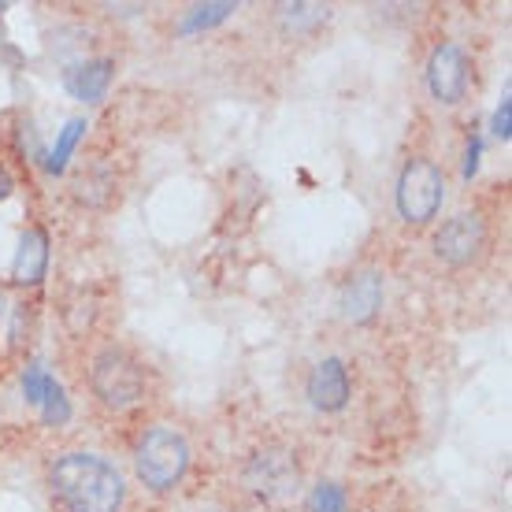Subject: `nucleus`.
Instances as JSON below:
<instances>
[{
  "mask_svg": "<svg viewBox=\"0 0 512 512\" xmlns=\"http://www.w3.org/2000/svg\"><path fill=\"white\" fill-rule=\"evenodd\" d=\"M442 197H446V175H442V167L435 160H427V156H412L409 164L401 167L394 190L401 219L412 223V227L431 223L438 216V208H442Z\"/></svg>",
  "mask_w": 512,
  "mask_h": 512,
  "instance_id": "obj_5",
  "label": "nucleus"
},
{
  "mask_svg": "<svg viewBox=\"0 0 512 512\" xmlns=\"http://www.w3.org/2000/svg\"><path fill=\"white\" fill-rule=\"evenodd\" d=\"M375 512H397V509H375Z\"/></svg>",
  "mask_w": 512,
  "mask_h": 512,
  "instance_id": "obj_21",
  "label": "nucleus"
},
{
  "mask_svg": "<svg viewBox=\"0 0 512 512\" xmlns=\"http://www.w3.org/2000/svg\"><path fill=\"white\" fill-rule=\"evenodd\" d=\"M12 190H15V179H12V171L0 164V201H8L12 197Z\"/></svg>",
  "mask_w": 512,
  "mask_h": 512,
  "instance_id": "obj_20",
  "label": "nucleus"
},
{
  "mask_svg": "<svg viewBox=\"0 0 512 512\" xmlns=\"http://www.w3.org/2000/svg\"><path fill=\"white\" fill-rule=\"evenodd\" d=\"M305 472L290 446L282 442H264L256 446L242 464V487L264 505H290L301 494Z\"/></svg>",
  "mask_w": 512,
  "mask_h": 512,
  "instance_id": "obj_4",
  "label": "nucleus"
},
{
  "mask_svg": "<svg viewBox=\"0 0 512 512\" xmlns=\"http://www.w3.org/2000/svg\"><path fill=\"white\" fill-rule=\"evenodd\" d=\"M134 472H138L141 487L153 494H171L179 487L186 472H190V442L175 427H145L141 438L134 442Z\"/></svg>",
  "mask_w": 512,
  "mask_h": 512,
  "instance_id": "obj_2",
  "label": "nucleus"
},
{
  "mask_svg": "<svg viewBox=\"0 0 512 512\" xmlns=\"http://www.w3.org/2000/svg\"><path fill=\"white\" fill-rule=\"evenodd\" d=\"M308 401L316 412H342L353 397V383H349V364L342 357H323L312 372H308Z\"/></svg>",
  "mask_w": 512,
  "mask_h": 512,
  "instance_id": "obj_9",
  "label": "nucleus"
},
{
  "mask_svg": "<svg viewBox=\"0 0 512 512\" xmlns=\"http://www.w3.org/2000/svg\"><path fill=\"white\" fill-rule=\"evenodd\" d=\"M82 134H86V119H67L64 130L56 134V145H52L49 160H45V167H49L52 175H64L67 171V160H71V153H75V145L82 141Z\"/></svg>",
  "mask_w": 512,
  "mask_h": 512,
  "instance_id": "obj_13",
  "label": "nucleus"
},
{
  "mask_svg": "<svg viewBox=\"0 0 512 512\" xmlns=\"http://www.w3.org/2000/svg\"><path fill=\"white\" fill-rule=\"evenodd\" d=\"M279 19L290 34H301V30H316L327 19V8H320V4H279Z\"/></svg>",
  "mask_w": 512,
  "mask_h": 512,
  "instance_id": "obj_14",
  "label": "nucleus"
},
{
  "mask_svg": "<svg viewBox=\"0 0 512 512\" xmlns=\"http://www.w3.org/2000/svg\"><path fill=\"white\" fill-rule=\"evenodd\" d=\"M45 271H49V231L26 227L12 260V282L15 286H38L45 279Z\"/></svg>",
  "mask_w": 512,
  "mask_h": 512,
  "instance_id": "obj_11",
  "label": "nucleus"
},
{
  "mask_svg": "<svg viewBox=\"0 0 512 512\" xmlns=\"http://www.w3.org/2000/svg\"><path fill=\"white\" fill-rule=\"evenodd\" d=\"M67 416H71V405H67L64 386L52 383L49 394H45V401H41V420L49 423V427H60V423H67Z\"/></svg>",
  "mask_w": 512,
  "mask_h": 512,
  "instance_id": "obj_17",
  "label": "nucleus"
},
{
  "mask_svg": "<svg viewBox=\"0 0 512 512\" xmlns=\"http://www.w3.org/2000/svg\"><path fill=\"white\" fill-rule=\"evenodd\" d=\"M308 509L312 512H349V494L342 483H334V479H323L312 487L308 494Z\"/></svg>",
  "mask_w": 512,
  "mask_h": 512,
  "instance_id": "obj_15",
  "label": "nucleus"
},
{
  "mask_svg": "<svg viewBox=\"0 0 512 512\" xmlns=\"http://www.w3.org/2000/svg\"><path fill=\"white\" fill-rule=\"evenodd\" d=\"M116 78V60L112 56H90V60H78L64 71V90L82 104L104 101V93Z\"/></svg>",
  "mask_w": 512,
  "mask_h": 512,
  "instance_id": "obj_10",
  "label": "nucleus"
},
{
  "mask_svg": "<svg viewBox=\"0 0 512 512\" xmlns=\"http://www.w3.org/2000/svg\"><path fill=\"white\" fill-rule=\"evenodd\" d=\"M52 383H56V379H52L49 368H45L41 360H34V364H30V368L23 372V394H26V401H30V405H41Z\"/></svg>",
  "mask_w": 512,
  "mask_h": 512,
  "instance_id": "obj_16",
  "label": "nucleus"
},
{
  "mask_svg": "<svg viewBox=\"0 0 512 512\" xmlns=\"http://www.w3.org/2000/svg\"><path fill=\"white\" fill-rule=\"evenodd\" d=\"M90 390L108 412H130L149 397V375L130 349L104 346L90 360Z\"/></svg>",
  "mask_w": 512,
  "mask_h": 512,
  "instance_id": "obj_3",
  "label": "nucleus"
},
{
  "mask_svg": "<svg viewBox=\"0 0 512 512\" xmlns=\"http://www.w3.org/2000/svg\"><path fill=\"white\" fill-rule=\"evenodd\" d=\"M386 286L383 275L375 268H357L349 271L342 286H338V312L346 323H372L383 308Z\"/></svg>",
  "mask_w": 512,
  "mask_h": 512,
  "instance_id": "obj_8",
  "label": "nucleus"
},
{
  "mask_svg": "<svg viewBox=\"0 0 512 512\" xmlns=\"http://www.w3.org/2000/svg\"><path fill=\"white\" fill-rule=\"evenodd\" d=\"M490 130H494V138L509 141V134H512V97L509 93L501 97L498 112H494V119H490Z\"/></svg>",
  "mask_w": 512,
  "mask_h": 512,
  "instance_id": "obj_18",
  "label": "nucleus"
},
{
  "mask_svg": "<svg viewBox=\"0 0 512 512\" xmlns=\"http://www.w3.org/2000/svg\"><path fill=\"white\" fill-rule=\"evenodd\" d=\"M487 242V219L479 216V212H457V216H449L435 231L431 249H435V256L446 268H468V264H475L479 256L487 253Z\"/></svg>",
  "mask_w": 512,
  "mask_h": 512,
  "instance_id": "obj_6",
  "label": "nucleus"
},
{
  "mask_svg": "<svg viewBox=\"0 0 512 512\" xmlns=\"http://www.w3.org/2000/svg\"><path fill=\"white\" fill-rule=\"evenodd\" d=\"M479 153H483V138L479 134H468V149H464V179H472L475 171H479Z\"/></svg>",
  "mask_w": 512,
  "mask_h": 512,
  "instance_id": "obj_19",
  "label": "nucleus"
},
{
  "mask_svg": "<svg viewBox=\"0 0 512 512\" xmlns=\"http://www.w3.org/2000/svg\"><path fill=\"white\" fill-rule=\"evenodd\" d=\"M49 498L60 512H119L127 501V479L101 453H60L49 464Z\"/></svg>",
  "mask_w": 512,
  "mask_h": 512,
  "instance_id": "obj_1",
  "label": "nucleus"
},
{
  "mask_svg": "<svg viewBox=\"0 0 512 512\" xmlns=\"http://www.w3.org/2000/svg\"><path fill=\"white\" fill-rule=\"evenodd\" d=\"M472 86V56L457 41H442L427 60V90L438 104H461Z\"/></svg>",
  "mask_w": 512,
  "mask_h": 512,
  "instance_id": "obj_7",
  "label": "nucleus"
},
{
  "mask_svg": "<svg viewBox=\"0 0 512 512\" xmlns=\"http://www.w3.org/2000/svg\"><path fill=\"white\" fill-rule=\"evenodd\" d=\"M234 12H238V8H234L231 0H219V4H193L190 12L182 15L179 34H182V38H190V34H201V30H208V26L227 23Z\"/></svg>",
  "mask_w": 512,
  "mask_h": 512,
  "instance_id": "obj_12",
  "label": "nucleus"
}]
</instances>
